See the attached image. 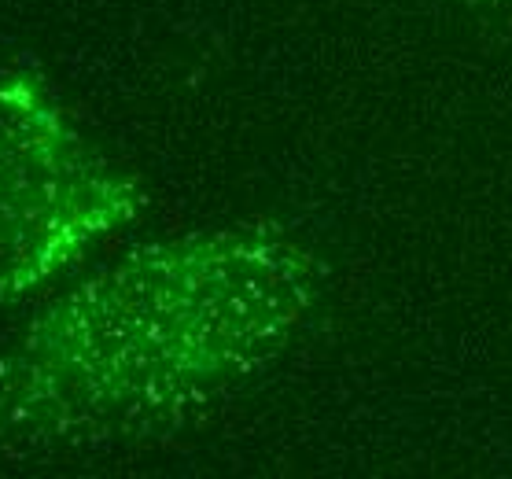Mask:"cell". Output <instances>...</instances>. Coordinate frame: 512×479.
Masks as SVG:
<instances>
[{"instance_id": "1", "label": "cell", "mask_w": 512, "mask_h": 479, "mask_svg": "<svg viewBox=\"0 0 512 479\" xmlns=\"http://www.w3.org/2000/svg\"><path fill=\"white\" fill-rule=\"evenodd\" d=\"M314 273L269 236L152 247L67 310V413L93 439L148 432L222 395L284 347Z\"/></svg>"}]
</instances>
